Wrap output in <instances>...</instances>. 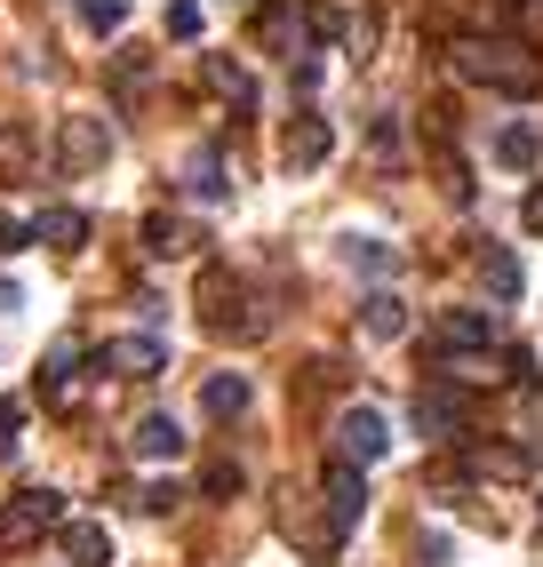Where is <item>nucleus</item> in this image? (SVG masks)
<instances>
[{
    "mask_svg": "<svg viewBox=\"0 0 543 567\" xmlns=\"http://www.w3.org/2000/svg\"><path fill=\"white\" fill-rule=\"evenodd\" d=\"M448 72L472 89H495V96H535L543 89V56L527 41H495V32H463L448 41Z\"/></svg>",
    "mask_w": 543,
    "mask_h": 567,
    "instance_id": "f257e3e1",
    "label": "nucleus"
},
{
    "mask_svg": "<svg viewBox=\"0 0 543 567\" xmlns=\"http://www.w3.org/2000/svg\"><path fill=\"white\" fill-rule=\"evenodd\" d=\"M57 519H64L57 487H24V496H9V504H0V551H24V544H41Z\"/></svg>",
    "mask_w": 543,
    "mask_h": 567,
    "instance_id": "f03ea898",
    "label": "nucleus"
},
{
    "mask_svg": "<svg viewBox=\"0 0 543 567\" xmlns=\"http://www.w3.org/2000/svg\"><path fill=\"white\" fill-rule=\"evenodd\" d=\"M112 161V128L96 121V112H72V121L57 128V168L64 176H96Z\"/></svg>",
    "mask_w": 543,
    "mask_h": 567,
    "instance_id": "7ed1b4c3",
    "label": "nucleus"
},
{
    "mask_svg": "<svg viewBox=\"0 0 543 567\" xmlns=\"http://www.w3.org/2000/svg\"><path fill=\"white\" fill-rule=\"evenodd\" d=\"M328 153H336L328 112H288V128H280V161H288V176H313Z\"/></svg>",
    "mask_w": 543,
    "mask_h": 567,
    "instance_id": "20e7f679",
    "label": "nucleus"
},
{
    "mask_svg": "<svg viewBox=\"0 0 543 567\" xmlns=\"http://www.w3.org/2000/svg\"><path fill=\"white\" fill-rule=\"evenodd\" d=\"M240 305H248V288L232 280V272H208V280H201V320H208L216 336H256V328H264V312H240Z\"/></svg>",
    "mask_w": 543,
    "mask_h": 567,
    "instance_id": "39448f33",
    "label": "nucleus"
},
{
    "mask_svg": "<svg viewBox=\"0 0 543 567\" xmlns=\"http://www.w3.org/2000/svg\"><path fill=\"white\" fill-rule=\"evenodd\" d=\"M336 456H344V464H376V456H392V424H383L376 408H344V415H336Z\"/></svg>",
    "mask_w": 543,
    "mask_h": 567,
    "instance_id": "423d86ee",
    "label": "nucleus"
},
{
    "mask_svg": "<svg viewBox=\"0 0 543 567\" xmlns=\"http://www.w3.org/2000/svg\"><path fill=\"white\" fill-rule=\"evenodd\" d=\"M320 496H328V527H336V536H344V527H360V512H368V480H360V464L328 456V472H320Z\"/></svg>",
    "mask_w": 543,
    "mask_h": 567,
    "instance_id": "0eeeda50",
    "label": "nucleus"
},
{
    "mask_svg": "<svg viewBox=\"0 0 543 567\" xmlns=\"http://www.w3.org/2000/svg\"><path fill=\"white\" fill-rule=\"evenodd\" d=\"M256 41L272 56H304V49H313V17L288 9V0H264V9H256Z\"/></svg>",
    "mask_w": 543,
    "mask_h": 567,
    "instance_id": "6e6552de",
    "label": "nucleus"
},
{
    "mask_svg": "<svg viewBox=\"0 0 543 567\" xmlns=\"http://www.w3.org/2000/svg\"><path fill=\"white\" fill-rule=\"evenodd\" d=\"M81 368H89V344H81V336H64V344L41 360V400L72 408V400H81Z\"/></svg>",
    "mask_w": 543,
    "mask_h": 567,
    "instance_id": "1a4fd4ad",
    "label": "nucleus"
},
{
    "mask_svg": "<svg viewBox=\"0 0 543 567\" xmlns=\"http://www.w3.org/2000/svg\"><path fill=\"white\" fill-rule=\"evenodd\" d=\"M104 368L129 375V384H152V375H168V344L161 336H121V344H104Z\"/></svg>",
    "mask_w": 543,
    "mask_h": 567,
    "instance_id": "9d476101",
    "label": "nucleus"
},
{
    "mask_svg": "<svg viewBox=\"0 0 543 567\" xmlns=\"http://www.w3.org/2000/svg\"><path fill=\"white\" fill-rule=\"evenodd\" d=\"M192 248H201V233H192V224H184L176 208H152V216H144V256L176 264V256H192Z\"/></svg>",
    "mask_w": 543,
    "mask_h": 567,
    "instance_id": "9b49d317",
    "label": "nucleus"
},
{
    "mask_svg": "<svg viewBox=\"0 0 543 567\" xmlns=\"http://www.w3.org/2000/svg\"><path fill=\"white\" fill-rule=\"evenodd\" d=\"M201 81H208V89H216L232 112H248V104H256V81H248V64H240V56H224V49H208V56H201Z\"/></svg>",
    "mask_w": 543,
    "mask_h": 567,
    "instance_id": "f8f14e48",
    "label": "nucleus"
},
{
    "mask_svg": "<svg viewBox=\"0 0 543 567\" xmlns=\"http://www.w3.org/2000/svg\"><path fill=\"white\" fill-rule=\"evenodd\" d=\"M416 432H432V440H448V432H463V392H448V384H432V392H416Z\"/></svg>",
    "mask_w": 543,
    "mask_h": 567,
    "instance_id": "ddd939ff",
    "label": "nucleus"
},
{
    "mask_svg": "<svg viewBox=\"0 0 543 567\" xmlns=\"http://www.w3.org/2000/svg\"><path fill=\"white\" fill-rule=\"evenodd\" d=\"M32 240L81 256V248H89V216H81V208H41V216H32Z\"/></svg>",
    "mask_w": 543,
    "mask_h": 567,
    "instance_id": "4468645a",
    "label": "nucleus"
},
{
    "mask_svg": "<svg viewBox=\"0 0 543 567\" xmlns=\"http://www.w3.org/2000/svg\"><path fill=\"white\" fill-rule=\"evenodd\" d=\"M201 415H208V424H232V415H248V375H208V384H201Z\"/></svg>",
    "mask_w": 543,
    "mask_h": 567,
    "instance_id": "2eb2a0df",
    "label": "nucleus"
},
{
    "mask_svg": "<svg viewBox=\"0 0 543 567\" xmlns=\"http://www.w3.org/2000/svg\"><path fill=\"white\" fill-rule=\"evenodd\" d=\"M129 447H136V456H152V464H176V456H184V432H176V415H144V424L129 432Z\"/></svg>",
    "mask_w": 543,
    "mask_h": 567,
    "instance_id": "dca6fc26",
    "label": "nucleus"
},
{
    "mask_svg": "<svg viewBox=\"0 0 543 567\" xmlns=\"http://www.w3.org/2000/svg\"><path fill=\"white\" fill-rule=\"evenodd\" d=\"M360 328L376 336V344H392V336H408V305H400L392 288H376L368 305H360Z\"/></svg>",
    "mask_w": 543,
    "mask_h": 567,
    "instance_id": "f3484780",
    "label": "nucleus"
},
{
    "mask_svg": "<svg viewBox=\"0 0 543 567\" xmlns=\"http://www.w3.org/2000/svg\"><path fill=\"white\" fill-rule=\"evenodd\" d=\"M64 559H72V567H112V536H104L96 519H72V527H64Z\"/></svg>",
    "mask_w": 543,
    "mask_h": 567,
    "instance_id": "a211bd4d",
    "label": "nucleus"
},
{
    "mask_svg": "<svg viewBox=\"0 0 543 567\" xmlns=\"http://www.w3.org/2000/svg\"><path fill=\"white\" fill-rule=\"evenodd\" d=\"M184 193H201V200H224V193H232V184H224V153H216V144H201V153L184 161Z\"/></svg>",
    "mask_w": 543,
    "mask_h": 567,
    "instance_id": "6ab92c4d",
    "label": "nucleus"
},
{
    "mask_svg": "<svg viewBox=\"0 0 543 567\" xmlns=\"http://www.w3.org/2000/svg\"><path fill=\"white\" fill-rule=\"evenodd\" d=\"M344 264H352V272H368V280H383V272H400V248H383V240L352 233V240H344Z\"/></svg>",
    "mask_w": 543,
    "mask_h": 567,
    "instance_id": "aec40b11",
    "label": "nucleus"
},
{
    "mask_svg": "<svg viewBox=\"0 0 543 567\" xmlns=\"http://www.w3.org/2000/svg\"><path fill=\"white\" fill-rule=\"evenodd\" d=\"M495 161H503V168H512V176H520V168H535V161H543V136H535L527 121H512V128H503V136H495Z\"/></svg>",
    "mask_w": 543,
    "mask_h": 567,
    "instance_id": "412c9836",
    "label": "nucleus"
},
{
    "mask_svg": "<svg viewBox=\"0 0 543 567\" xmlns=\"http://www.w3.org/2000/svg\"><path fill=\"white\" fill-rule=\"evenodd\" d=\"M480 280H488V296L512 305V296H520V256L512 248H480Z\"/></svg>",
    "mask_w": 543,
    "mask_h": 567,
    "instance_id": "4be33fe9",
    "label": "nucleus"
},
{
    "mask_svg": "<svg viewBox=\"0 0 543 567\" xmlns=\"http://www.w3.org/2000/svg\"><path fill=\"white\" fill-rule=\"evenodd\" d=\"M440 336H448V352H480L495 328H488V312H448V320H440Z\"/></svg>",
    "mask_w": 543,
    "mask_h": 567,
    "instance_id": "5701e85b",
    "label": "nucleus"
},
{
    "mask_svg": "<svg viewBox=\"0 0 543 567\" xmlns=\"http://www.w3.org/2000/svg\"><path fill=\"white\" fill-rule=\"evenodd\" d=\"M121 504H136L144 519H161V512H176V487H168V480H144V487H129Z\"/></svg>",
    "mask_w": 543,
    "mask_h": 567,
    "instance_id": "b1692460",
    "label": "nucleus"
},
{
    "mask_svg": "<svg viewBox=\"0 0 543 567\" xmlns=\"http://www.w3.org/2000/svg\"><path fill=\"white\" fill-rule=\"evenodd\" d=\"M480 472H488V480H520V472H527V456H520V447H488Z\"/></svg>",
    "mask_w": 543,
    "mask_h": 567,
    "instance_id": "393cba45",
    "label": "nucleus"
},
{
    "mask_svg": "<svg viewBox=\"0 0 543 567\" xmlns=\"http://www.w3.org/2000/svg\"><path fill=\"white\" fill-rule=\"evenodd\" d=\"M24 248H32V224L0 208V256H24Z\"/></svg>",
    "mask_w": 543,
    "mask_h": 567,
    "instance_id": "a878e982",
    "label": "nucleus"
},
{
    "mask_svg": "<svg viewBox=\"0 0 543 567\" xmlns=\"http://www.w3.org/2000/svg\"><path fill=\"white\" fill-rule=\"evenodd\" d=\"M17 432H24V408L0 400V456H17Z\"/></svg>",
    "mask_w": 543,
    "mask_h": 567,
    "instance_id": "bb28decb",
    "label": "nucleus"
},
{
    "mask_svg": "<svg viewBox=\"0 0 543 567\" xmlns=\"http://www.w3.org/2000/svg\"><path fill=\"white\" fill-rule=\"evenodd\" d=\"M192 32H201V9H192V0H176V9H168V41H192Z\"/></svg>",
    "mask_w": 543,
    "mask_h": 567,
    "instance_id": "cd10ccee",
    "label": "nucleus"
},
{
    "mask_svg": "<svg viewBox=\"0 0 543 567\" xmlns=\"http://www.w3.org/2000/svg\"><path fill=\"white\" fill-rule=\"evenodd\" d=\"M520 224H527V233H535V240H543V184H535V193H527V200H520Z\"/></svg>",
    "mask_w": 543,
    "mask_h": 567,
    "instance_id": "c85d7f7f",
    "label": "nucleus"
},
{
    "mask_svg": "<svg viewBox=\"0 0 543 567\" xmlns=\"http://www.w3.org/2000/svg\"><path fill=\"white\" fill-rule=\"evenodd\" d=\"M89 24H96V32H112V24H121V0H89Z\"/></svg>",
    "mask_w": 543,
    "mask_h": 567,
    "instance_id": "c756f323",
    "label": "nucleus"
},
{
    "mask_svg": "<svg viewBox=\"0 0 543 567\" xmlns=\"http://www.w3.org/2000/svg\"><path fill=\"white\" fill-rule=\"evenodd\" d=\"M17 305H24V288H17V280H0V312H17Z\"/></svg>",
    "mask_w": 543,
    "mask_h": 567,
    "instance_id": "7c9ffc66",
    "label": "nucleus"
}]
</instances>
